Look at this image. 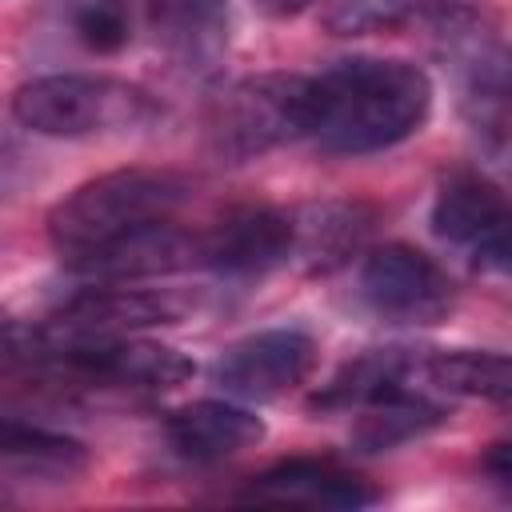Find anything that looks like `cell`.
<instances>
[{
    "mask_svg": "<svg viewBox=\"0 0 512 512\" xmlns=\"http://www.w3.org/2000/svg\"><path fill=\"white\" fill-rule=\"evenodd\" d=\"M248 504H300V508H364L376 504L380 492L340 468L336 460H316V456H292L272 468H264L248 488L240 492Z\"/></svg>",
    "mask_w": 512,
    "mask_h": 512,
    "instance_id": "8fae6325",
    "label": "cell"
},
{
    "mask_svg": "<svg viewBox=\"0 0 512 512\" xmlns=\"http://www.w3.org/2000/svg\"><path fill=\"white\" fill-rule=\"evenodd\" d=\"M412 376H420V352L412 348H368L336 368L328 384L312 392L316 412H352L372 400H384L392 392L412 388Z\"/></svg>",
    "mask_w": 512,
    "mask_h": 512,
    "instance_id": "9a60e30c",
    "label": "cell"
},
{
    "mask_svg": "<svg viewBox=\"0 0 512 512\" xmlns=\"http://www.w3.org/2000/svg\"><path fill=\"white\" fill-rule=\"evenodd\" d=\"M264 420L236 400H192L164 416L168 448L188 464H220L264 440Z\"/></svg>",
    "mask_w": 512,
    "mask_h": 512,
    "instance_id": "7c38bea8",
    "label": "cell"
},
{
    "mask_svg": "<svg viewBox=\"0 0 512 512\" xmlns=\"http://www.w3.org/2000/svg\"><path fill=\"white\" fill-rule=\"evenodd\" d=\"M412 8L416 0H324L320 24L332 36H368L404 24Z\"/></svg>",
    "mask_w": 512,
    "mask_h": 512,
    "instance_id": "ffe728a7",
    "label": "cell"
},
{
    "mask_svg": "<svg viewBox=\"0 0 512 512\" xmlns=\"http://www.w3.org/2000/svg\"><path fill=\"white\" fill-rule=\"evenodd\" d=\"M360 300L388 324H440L456 308V280L436 256L392 240L364 252Z\"/></svg>",
    "mask_w": 512,
    "mask_h": 512,
    "instance_id": "8992f818",
    "label": "cell"
},
{
    "mask_svg": "<svg viewBox=\"0 0 512 512\" xmlns=\"http://www.w3.org/2000/svg\"><path fill=\"white\" fill-rule=\"evenodd\" d=\"M156 36L168 56L196 76L216 72L228 52V4L224 0H160Z\"/></svg>",
    "mask_w": 512,
    "mask_h": 512,
    "instance_id": "2e32d148",
    "label": "cell"
},
{
    "mask_svg": "<svg viewBox=\"0 0 512 512\" xmlns=\"http://www.w3.org/2000/svg\"><path fill=\"white\" fill-rule=\"evenodd\" d=\"M160 116V104L148 88L104 76V72H52L16 88L12 120L36 136H100L132 132Z\"/></svg>",
    "mask_w": 512,
    "mask_h": 512,
    "instance_id": "3957f363",
    "label": "cell"
},
{
    "mask_svg": "<svg viewBox=\"0 0 512 512\" xmlns=\"http://www.w3.org/2000/svg\"><path fill=\"white\" fill-rule=\"evenodd\" d=\"M316 0H252V8L268 20H288V16H300L304 8H312Z\"/></svg>",
    "mask_w": 512,
    "mask_h": 512,
    "instance_id": "cb8c5ba5",
    "label": "cell"
},
{
    "mask_svg": "<svg viewBox=\"0 0 512 512\" xmlns=\"http://www.w3.org/2000/svg\"><path fill=\"white\" fill-rule=\"evenodd\" d=\"M420 376L448 396H472V400H492V404H504L512 396V364L504 352H492V348L424 352Z\"/></svg>",
    "mask_w": 512,
    "mask_h": 512,
    "instance_id": "ac0fdd59",
    "label": "cell"
},
{
    "mask_svg": "<svg viewBox=\"0 0 512 512\" xmlns=\"http://www.w3.org/2000/svg\"><path fill=\"white\" fill-rule=\"evenodd\" d=\"M0 464L72 476L88 464V448L68 432H52V428H40L16 416H0Z\"/></svg>",
    "mask_w": 512,
    "mask_h": 512,
    "instance_id": "d6986e66",
    "label": "cell"
},
{
    "mask_svg": "<svg viewBox=\"0 0 512 512\" xmlns=\"http://www.w3.org/2000/svg\"><path fill=\"white\" fill-rule=\"evenodd\" d=\"M320 360V348L300 328H264L228 344L212 368V380L236 400H276L300 388Z\"/></svg>",
    "mask_w": 512,
    "mask_h": 512,
    "instance_id": "ba28073f",
    "label": "cell"
},
{
    "mask_svg": "<svg viewBox=\"0 0 512 512\" xmlns=\"http://www.w3.org/2000/svg\"><path fill=\"white\" fill-rule=\"evenodd\" d=\"M432 232L484 272H508L512 264L508 196L488 172L456 168L440 180L432 200Z\"/></svg>",
    "mask_w": 512,
    "mask_h": 512,
    "instance_id": "52a82bcc",
    "label": "cell"
},
{
    "mask_svg": "<svg viewBox=\"0 0 512 512\" xmlns=\"http://www.w3.org/2000/svg\"><path fill=\"white\" fill-rule=\"evenodd\" d=\"M184 268H200V256H196V232H184L176 220L140 228L108 244L104 252L72 264L76 276L96 280V284H140V280L172 276Z\"/></svg>",
    "mask_w": 512,
    "mask_h": 512,
    "instance_id": "5bb4252c",
    "label": "cell"
},
{
    "mask_svg": "<svg viewBox=\"0 0 512 512\" xmlns=\"http://www.w3.org/2000/svg\"><path fill=\"white\" fill-rule=\"evenodd\" d=\"M432 112V80L412 60L348 56L312 76L308 140L328 156H372L404 144Z\"/></svg>",
    "mask_w": 512,
    "mask_h": 512,
    "instance_id": "6da1fadb",
    "label": "cell"
},
{
    "mask_svg": "<svg viewBox=\"0 0 512 512\" xmlns=\"http://www.w3.org/2000/svg\"><path fill=\"white\" fill-rule=\"evenodd\" d=\"M188 196V176L172 168H116L72 188L64 200L52 204L48 240L56 256L72 268L140 228L176 220Z\"/></svg>",
    "mask_w": 512,
    "mask_h": 512,
    "instance_id": "7a4b0ae2",
    "label": "cell"
},
{
    "mask_svg": "<svg viewBox=\"0 0 512 512\" xmlns=\"http://www.w3.org/2000/svg\"><path fill=\"white\" fill-rule=\"evenodd\" d=\"M312 76L300 72H256L224 84L204 116L208 152L224 164L256 160L272 148L308 136Z\"/></svg>",
    "mask_w": 512,
    "mask_h": 512,
    "instance_id": "277c9868",
    "label": "cell"
},
{
    "mask_svg": "<svg viewBox=\"0 0 512 512\" xmlns=\"http://www.w3.org/2000/svg\"><path fill=\"white\" fill-rule=\"evenodd\" d=\"M356 412H360V420L352 428V448L360 456H380V452H392L400 444H412L448 420V408L440 400H428L412 388L392 392L384 400H372Z\"/></svg>",
    "mask_w": 512,
    "mask_h": 512,
    "instance_id": "e0dca14e",
    "label": "cell"
},
{
    "mask_svg": "<svg viewBox=\"0 0 512 512\" xmlns=\"http://www.w3.org/2000/svg\"><path fill=\"white\" fill-rule=\"evenodd\" d=\"M184 320V300L176 292L160 288H140V284H96L80 288L60 304L52 324L68 332H140V328H160V324H180Z\"/></svg>",
    "mask_w": 512,
    "mask_h": 512,
    "instance_id": "30bf717a",
    "label": "cell"
},
{
    "mask_svg": "<svg viewBox=\"0 0 512 512\" xmlns=\"http://www.w3.org/2000/svg\"><path fill=\"white\" fill-rule=\"evenodd\" d=\"M440 36L448 40V68L460 84V112L472 132L500 152L508 136V52L496 28L468 8H440Z\"/></svg>",
    "mask_w": 512,
    "mask_h": 512,
    "instance_id": "5b68a950",
    "label": "cell"
},
{
    "mask_svg": "<svg viewBox=\"0 0 512 512\" xmlns=\"http://www.w3.org/2000/svg\"><path fill=\"white\" fill-rule=\"evenodd\" d=\"M200 268L216 276H264L292 264V212L244 204L196 232Z\"/></svg>",
    "mask_w": 512,
    "mask_h": 512,
    "instance_id": "9c48e42d",
    "label": "cell"
},
{
    "mask_svg": "<svg viewBox=\"0 0 512 512\" xmlns=\"http://www.w3.org/2000/svg\"><path fill=\"white\" fill-rule=\"evenodd\" d=\"M28 172H32L28 168V152L16 140L0 136V204L20 196V188L28 184Z\"/></svg>",
    "mask_w": 512,
    "mask_h": 512,
    "instance_id": "7402d4cb",
    "label": "cell"
},
{
    "mask_svg": "<svg viewBox=\"0 0 512 512\" xmlns=\"http://www.w3.org/2000/svg\"><path fill=\"white\" fill-rule=\"evenodd\" d=\"M480 468H484L500 488H508V480H512V448H508L504 440H496V444L480 456Z\"/></svg>",
    "mask_w": 512,
    "mask_h": 512,
    "instance_id": "603a6c76",
    "label": "cell"
},
{
    "mask_svg": "<svg viewBox=\"0 0 512 512\" xmlns=\"http://www.w3.org/2000/svg\"><path fill=\"white\" fill-rule=\"evenodd\" d=\"M376 208L360 200H316L292 212V264L308 276H332L364 252Z\"/></svg>",
    "mask_w": 512,
    "mask_h": 512,
    "instance_id": "4fadbf2b",
    "label": "cell"
},
{
    "mask_svg": "<svg viewBox=\"0 0 512 512\" xmlns=\"http://www.w3.org/2000/svg\"><path fill=\"white\" fill-rule=\"evenodd\" d=\"M72 32L76 40L88 48V52H100V56H112L128 44V16L108 4V0H92L84 8H76L72 16Z\"/></svg>",
    "mask_w": 512,
    "mask_h": 512,
    "instance_id": "44dd1931",
    "label": "cell"
}]
</instances>
